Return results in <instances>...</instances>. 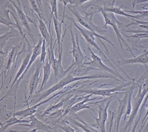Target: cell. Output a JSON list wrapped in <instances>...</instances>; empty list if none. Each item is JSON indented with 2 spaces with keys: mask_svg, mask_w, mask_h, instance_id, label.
Wrapping results in <instances>:
<instances>
[{
  "mask_svg": "<svg viewBox=\"0 0 148 132\" xmlns=\"http://www.w3.org/2000/svg\"><path fill=\"white\" fill-rule=\"evenodd\" d=\"M102 78H110V79H113L115 81H122V80L120 79L119 80L118 77L113 75L112 74L104 73V72H103V74L98 73V74L87 76H75L72 73H71L68 75L63 78V79H61L56 84L53 85L50 88L48 89L40 94H37L35 95H34L27 103V106L29 107L40 102L53 93H54L58 90H60L61 89L63 88L64 87H66L72 82H74L77 81L83 80L102 79Z\"/></svg>",
  "mask_w": 148,
  "mask_h": 132,
  "instance_id": "cell-1",
  "label": "cell"
},
{
  "mask_svg": "<svg viewBox=\"0 0 148 132\" xmlns=\"http://www.w3.org/2000/svg\"><path fill=\"white\" fill-rule=\"evenodd\" d=\"M65 18L68 19L69 21H71V22L72 23L73 25L75 26V28L77 29L80 32V33L82 34L83 36L84 37V39H85L86 41L88 43V44H89V45H91L92 47H95L100 54L103 55L104 57L106 59L107 61H108V62L110 64L112 67H113V69H114L115 70L117 71L115 67L111 63L110 60L107 58V57H106L105 54H106V55H107V56L110 58V59L112 60V61H113V62L114 63H115L116 65L117 66H118L117 64L115 62L114 60L112 59L111 57L110 56V55L106 53L105 50H103V49L100 47L99 46L98 44L97 43L96 41H95V38L94 36H96V37L101 42L102 44H103L104 43L103 42H102V40H104L105 41H106V42H107L109 43H111V41L107 36H102V35L99 34H98V33H93V32H92V31L89 30L87 29L84 28H82V27H80V26L77 23V22H76V20H75L74 18H73V17H72V16H69L67 15H66Z\"/></svg>",
  "mask_w": 148,
  "mask_h": 132,
  "instance_id": "cell-2",
  "label": "cell"
},
{
  "mask_svg": "<svg viewBox=\"0 0 148 132\" xmlns=\"http://www.w3.org/2000/svg\"><path fill=\"white\" fill-rule=\"evenodd\" d=\"M88 49L91 53L92 60L90 62L84 63V66L78 69L77 74L76 76L80 75V74H84L92 70H99L102 72L109 73L113 75L120 78L123 81H126L125 79L119 73L118 71H116L114 69H112L106 66L102 62V59L97 55L92 50L89 44L87 45Z\"/></svg>",
  "mask_w": 148,
  "mask_h": 132,
  "instance_id": "cell-3",
  "label": "cell"
},
{
  "mask_svg": "<svg viewBox=\"0 0 148 132\" xmlns=\"http://www.w3.org/2000/svg\"><path fill=\"white\" fill-rule=\"evenodd\" d=\"M94 8L97 10L98 12L102 13L104 18L105 23L103 27L106 28L107 25H110L112 26L113 29L114 30L116 35L117 36V39L119 43V45L122 50H123V47H125L127 51L130 52L132 54L134 57H136L133 52L131 48L126 43V41L124 40L121 35V31L119 29L123 26V24L120 21L118 20L116 17L115 16L114 13L111 12L106 11L103 8L100 6H94Z\"/></svg>",
  "mask_w": 148,
  "mask_h": 132,
  "instance_id": "cell-4",
  "label": "cell"
},
{
  "mask_svg": "<svg viewBox=\"0 0 148 132\" xmlns=\"http://www.w3.org/2000/svg\"><path fill=\"white\" fill-rule=\"evenodd\" d=\"M67 8L76 17L77 21L85 28L90 30L93 33H97L99 34L103 35L107 30L103 27H99L94 24L92 21V17L94 14L98 11H94L91 13H86L85 12L84 16L81 14L79 12L77 8L75 5L69 4Z\"/></svg>",
  "mask_w": 148,
  "mask_h": 132,
  "instance_id": "cell-5",
  "label": "cell"
},
{
  "mask_svg": "<svg viewBox=\"0 0 148 132\" xmlns=\"http://www.w3.org/2000/svg\"><path fill=\"white\" fill-rule=\"evenodd\" d=\"M132 82H122L121 84L113 88H110L103 89L92 88L90 87H84L74 89L75 93L79 94H92V95L100 96L105 97V96H112L116 94H124V92L119 93V91H125L127 88L125 87H128L131 85Z\"/></svg>",
  "mask_w": 148,
  "mask_h": 132,
  "instance_id": "cell-6",
  "label": "cell"
},
{
  "mask_svg": "<svg viewBox=\"0 0 148 132\" xmlns=\"http://www.w3.org/2000/svg\"><path fill=\"white\" fill-rule=\"evenodd\" d=\"M115 99L113 96L106 98L103 100L95 102H92V104L97 105L98 107V118L96 117L93 114L91 113L93 117L95 118L96 122L95 124H91L92 126L94 127L99 129L101 132H106V122L108 117V109L110 104L112 100Z\"/></svg>",
  "mask_w": 148,
  "mask_h": 132,
  "instance_id": "cell-7",
  "label": "cell"
},
{
  "mask_svg": "<svg viewBox=\"0 0 148 132\" xmlns=\"http://www.w3.org/2000/svg\"><path fill=\"white\" fill-rule=\"evenodd\" d=\"M43 41V38L41 35H39L38 42V43L36 45L34 46L32 56H31L29 63H28V65H27L26 69L25 70V72H24L23 74L21 76V77L19 78L18 80H17L15 84L14 85L13 87L12 88L10 89L9 90H8V92L6 94L1 98V101L4 98H6L8 96H13L14 97V101H15V102H14V108L15 109L16 102V95H17V89H18V88L20 82L21 81V80L24 78V77L25 76L27 71H28L29 69L31 67L33 63H34V62L36 60L37 57L39 56L40 55V54H41Z\"/></svg>",
  "mask_w": 148,
  "mask_h": 132,
  "instance_id": "cell-8",
  "label": "cell"
},
{
  "mask_svg": "<svg viewBox=\"0 0 148 132\" xmlns=\"http://www.w3.org/2000/svg\"><path fill=\"white\" fill-rule=\"evenodd\" d=\"M73 25V24L71 23V26H70V31L71 33V39L73 45L72 50L71 52L72 54L73 60L69 68L71 69L73 66H76L77 67L78 69L84 66V61L85 59V56L84 54H83L79 46L78 34L76 30H75L76 39L74 38L73 31L72 30Z\"/></svg>",
  "mask_w": 148,
  "mask_h": 132,
  "instance_id": "cell-9",
  "label": "cell"
},
{
  "mask_svg": "<svg viewBox=\"0 0 148 132\" xmlns=\"http://www.w3.org/2000/svg\"><path fill=\"white\" fill-rule=\"evenodd\" d=\"M138 88H139V90H138V93L136 96L133 98L134 102L132 103V109L130 116L129 120L122 129V131L123 132L130 131L133 123V121L135 120L137 115L138 112L139 110L145 96L146 95V94L148 92V88H143L142 84H140Z\"/></svg>",
  "mask_w": 148,
  "mask_h": 132,
  "instance_id": "cell-10",
  "label": "cell"
},
{
  "mask_svg": "<svg viewBox=\"0 0 148 132\" xmlns=\"http://www.w3.org/2000/svg\"><path fill=\"white\" fill-rule=\"evenodd\" d=\"M130 92V87L127 88L125 92H124L125 95L122 99L117 98L119 102V106L118 107L116 112L114 115L115 119V131L118 132L119 124L121 118L123 115H124L126 112L127 109V103H128V98Z\"/></svg>",
  "mask_w": 148,
  "mask_h": 132,
  "instance_id": "cell-11",
  "label": "cell"
},
{
  "mask_svg": "<svg viewBox=\"0 0 148 132\" xmlns=\"http://www.w3.org/2000/svg\"><path fill=\"white\" fill-rule=\"evenodd\" d=\"M116 62L119 67L127 76V77L130 80H131L128 74L119 66H121L127 65V64L137 63V64H143L145 66V68L147 67H148V50L145 49L143 50L141 54L139 55L138 56L134 57V58L127 59V60L123 58V59H121V60H117Z\"/></svg>",
  "mask_w": 148,
  "mask_h": 132,
  "instance_id": "cell-12",
  "label": "cell"
},
{
  "mask_svg": "<svg viewBox=\"0 0 148 132\" xmlns=\"http://www.w3.org/2000/svg\"><path fill=\"white\" fill-rule=\"evenodd\" d=\"M43 65L44 64L43 63L39 62V63L37 64L35 71L31 77L29 85V96L25 102L27 104L28 103L29 100H31V98L33 97L38 88L42 73L41 68L43 67Z\"/></svg>",
  "mask_w": 148,
  "mask_h": 132,
  "instance_id": "cell-13",
  "label": "cell"
},
{
  "mask_svg": "<svg viewBox=\"0 0 148 132\" xmlns=\"http://www.w3.org/2000/svg\"><path fill=\"white\" fill-rule=\"evenodd\" d=\"M22 43V41H21V42L13 47L7 55L4 66H3V69H1L3 70L5 77L7 75H8L11 66L18 59V57L21 53L22 51H20V50L21 48Z\"/></svg>",
  "mask_w": 148,
  "mask_h": 132,
  "instance_id": "cell-14",
  "label": "cell"
},
{
  "mask_svg": "<svg viewBox=\"0 0 148 132\" xmlns=\"http://www.w3.org/2000/svg\"><path fill=\"white\" fill-rule=\"evenodd\" d=\"M29 119L30 120V124L26 123H20L18 124V126L27 127V130L30 129L31 131L32 132H35L38 130H42L47 132L54 131V129H53L50 126L38 120L34 115L33 114L29 116Z\"/></svg>",
  "mask_w": 148,
  "mask_h": 132,
  "instance_id": "cell-15",
  "label": "cell"
},
{
  "mask_svg": "<svg viewBox=\"0 0 148 132\" xmlns=\"http://www.w3.org/2000/svg\"><path fill=\"white\" fill-rule=\"evenodd\" d=\"M8 1L10 2L16 9L17 13H18L19 18L20 21L21 22L22 26L25 27V28L26 29L27 32H28L29 36L32 39L34 44V45H35V42L34 39L33 35L32 30L31 29L30 24L28 23V20H27V14L26 15L24 13V10L22 9L20 0H15V1L17 2V3H18L17 4H16L12 0H8Z\"/></svg>",
  "mask_w": 148,
  "mask_h": 132,
  "instance_id": "cell-16",
  "label": "cell"
},
{
  "mask_svg": "<svg viewBox=\"0 0 148 132\" xmlns=\"http://www.w3.org/2000/svg\"><path fill=\"white\" fill-rule=\"evenodd\" d=\"M61 92V91L59 93H57V94H55L53 95V96H51L50 98L47 99V100L43 101L40 102H38V103L34 104V105H32V106H31V107H29V106L27 108L22 109V110L16 111L15 112L14 111V112L13 113V115H14L17 116V117H21V118L28 117V116L29 117L31 116L34 114V113H36L37 108L38 107L41 106V105H43V104L50 101L52 99H53L54 97H56V96L58 95L59 94H60Z\"/></svg>",
  "mask_w": 148,
  "mask_h": 132,
  "instance_id": "cell-17",
  "label": "cell"
},
{
  "mask_svg": "<svg viewBox=\"0 0 148 132\" xmlns=\"http://www.w3.org/2000/svg\"><path fill=\"white\" fill-rule=\"evenodd\" d=\"M122 34L124 35L127 38V41L131 43V49L132 51H137L139 48H144L142 44L144 42L141 41L142 38H148V34L146 33H136L132 35L128 36L121 31Z\"/></svg>",
  "mask_w": 148,
  "mask_h": 132,
  "instance_id": "cell-18",
  "label": "cell"
},
{
  "mask_svg": "<svg viewBox=\"0 0 148 132\" xmlns=\"http://www.w3.org/2000/svg\"><path fill=\"white\" fill-rule=\"evenodd\" d=\"M92 96V94H88L87 95V97L85 98L84 100L77 102L76 104H74L70 110V112H69V114L70 115H76V114L80 110H83L84 109H88L91 111H93L94 112V109H92L91 108L90 106H88L89 104L90 103H86L87 102L90 101H95V100L97 99H101V97L99 98V97H95V98H92L90 99V97Z\"/></svg>",
  "mask_w": 148,
  "mask_h": 132,
  "instance_id": "cell-19",
  "label": "cell"
},
{
  "mask_svg": "<svg viewBox=\"0 0 148 132\" xmlns=\"http://www.w3.org/2000/svg\"><path fill=\"white\" fill-rule=\"evenodd\" d=\"M10 10L6 3L0 8V23L10 28L14 27L18 29L17 24L14 23L10 18Z\"/></svg>",
  "mask_w": 148,
  "mask_h": 132,
  "instance_id": "cell-20",
  "label": "cell"
},
{
  "mask_svg": "<svg viewBox=\"0 0 148 132\" xmlns=\"http://www.w3.org/2000/svg\"><path fill=\"white\" fill-rule=\"evenodd\" d=\"M17 116L13 115L8 120L5 121L4 122H1V128L0 132H2L5 131L7 129L10 127L14 125H18L20 123H29L30 122V120H22L18 119Z\"/></svg>",
  "mask_w": 148,
  "mask_h": 132,
  "instance_id": "cell-21",
  "label": "cell"
},
{
  "mask_svg": "<svg viewBox=\"0 0 148 132\" xmlns=\"http://www.w3.org/2000/svg\"><path fill=\"white\" fill-rule=\"evenodd\" d=\"M30 47H31V46L30 45L29 51H28V53L27 54L25 57L23 59L22 63H21V65L18 71L17 72V74H16L15 78H14V80L13 81L12 83V85L10 87V89L12 88L13 87L14 85L15 84L16 82L18 80L19 78L23 74V73L25 72V70L26 69L27 65H28L29 61H30L31 56H32L33 51V50L32 51L31 50Z\"/></svg>",
  "mask_w": 148,
  "mask_h": 132,
  "instance_id": "cell-22",
  "label": "cell"
},
{
  "mask_svg": "<svg viewBox=\"0 0 148 132\" xmlns=\"http://www.w3.org/2000/svg\"><path fill=\"white\" fill-rule=\"evenodd\" d=\"M53 25H54V30L56 33L57 40H56L58 43V47L59 53H60L61 50V42L62 39V25L63 24L62 21H60L58 20V18H56L54 15L53 16Z\"/></svg>",
  "mask_w": 148,
  "mask_h": 132,
  "instance_id": "cell-23",
  "label": "cell"
},
{
  "mask_svg": "<svg viewBox=\"0 0 148 132\" xmlns=\"http://www.w3.org/2000/svg\"><path fill=\"white\" fill-rule=\"evenodd\" d=\"M132 83L130 87V92L129 94V98H128V103H127V109H126V112L124 114V120L125 122V120L126 119V116H127L130 115L131 113L132 109V95H133V91L135 89L137 88L138 87L139 84L135 80V79H131Z\"/></svg>",
  "mask_w": 148,
  "mask_h": 132,
  "instance_id": "cell-24",
  "label": "cell"
},
{
  "mask_svg": "<svg viewBox=\"0 0 148 132\" xmlns=\"http://www.w3.org/2000/svg\"><path fill=\"white\" fill-rule=\"evenodd\" d=\"M122 6L120 7H114V6H104L103 8L106 11H109V12H111L114 14H117L120 15L124 16L128 18H135V19H138V20H141V17L139 15L137 14L136 15H132L130 14H127L126 12L125 11V10H122L121 8Z\"/></svg>",
  "mask_w": 148,
  "mask_h": 132,
  "instance_id": "cell-25",
  "label": "cell"
},
{
  "mask_svg": "<svg viewBox=\"0 0 148 132\" xmlns=\"http://www.w3.org/2000/svg\"><path fill=\"white\" fill-rule=\"evenodd\" d=\"M51 64V63L47 60L45 63L43 65V77L42 80V83H41V87L39 90L38 93H39L43 91V89L45 87V86L48 82V79L50 77V75L51 72L52 68Z\"/></svg>",
  "mask_w": 148,
  "mask_h": 132,
  "instance_id": "cell-26",
  "label": "cell"
},
{
  "mask_svg": "<svg viewBox=\"0 0 148 132\" xmlns=\"http://www.w3.org/2000/svg\"><path fill=\"white\" fill-rule=\"evenodd\" d=\"M6 3L8 7L10 10V14L14 18L15 20V21L16 22L17 26H18V30L19 31L20 34L21 35L22 37H24L25 36V35L23 33V30H22V26L21 24V22L20 21L19 18L18 16V13H17V10L16 9L14 8V6H13L12 4L9 1H8Z\"/></svg>",
  "mask_w": 148,
  "mask_h": 132,
  "instance_id": "cell-27",
  "label": "cell"
},
{
  "mask_svg": "<svg viewBox=\"0 0 148 132\" xmlns=\"http://www.w3.org/2000/svg\"><path fill=\"white\" fill-rule=\"evenodd\" d=\"M34 15H36L38 20V27L40 31V34L43 37V39L46 40V42L48 40L51 39V34H50V32L48 31L47 28L46 24L45 23V21L40 18L39 16L36 14V13L33 12Z\"/></svg>",
  "mask_w": 148,
  "mask_h": 132,
  "instance_id": "cell-28",
  "label": "cell"
},
{
  "mask_svg": "<svg viewBox=\"0 0 148 132\" xmlns=\"http://www.w3.org/2000/svg\"><path fill=\"white\" fill-rule=\"evenodd\" d=\"M19 33V30H16L13 27L11 28V31L6 32L3 35L1 36V51L3 50L5 46L7 43V42L10 39V38L12 36H15L18 34V33Z\"/></svg>",
  "mask_w": 148,
  "mask_h": 132,
  "instance_id": "cell-29",
  "label": "cell"
},
{
  "mask_svg": "<svg viewBox=\"0 0 148 132\" xmlns=\"http://www.w3.org/2000/svg\"><path fill=\"white\" fill-rule=\"evenodd\" d=\"M77 118V119L80 122L74 120L73 119L70 120V121L73 124L76 125V126L81 128L82 129H84V131H86V132H98V131H99L97 129L92 126L91 124H89L86 123V122L84 121L83 120H81L80 118Z\"/></svg>",
  "mask_w": 148,
  "mask_h": 132,
  "instance_id": "cell-30",
  "label": "cell"
},
{
  "mask_svg": "<svg viewBox=\"0 0 148 132\" xmlns=\"http://www.w3.org/2000/svg\"><path fill=\"white\" fill-rule=\"evenodd\" d=\"M51 5V13H50V18H49L48 22H49V31L50 34L52 33L51 31V23L52 19L53 16L54 15L56 18H58V4H57V0H48Z\"/></svg>",
  "mask_w": 148,
  "mask_h": 132,
  "instance_id": "cell-31",
  "label": "cell"
},
{
  "mask_svg": "<svg viewBox=\"0 0 148 132\" xmlns=\"http://www.w3.org/2000/svg\"><path fill=\"white\" fill-rule=\"evenodd\" d=\"M72 96L73 95H70L67 96L66 98H65L64 100H61L60 102L58 103V104H55V105H53V106H51V107L47 108L44 111L43 115L48 114L51 113H53V112L55 111V110H57V109H59L62 107H63L64 104L65 102L66 101H67V100L70 99Z\"/></svg>",
  "mask_w": 148,
  "mask_h": 132,
  "instance_id": "cell-32",
  "label": "cell"
},
{
  "mask_svg": "<svg viewBox=\"0 0 148 132\" xmlns=\"http://www.w3.org/2000/svg\"><path fill=\"white\" fill-rule=\"evenodd\" d=\"M148 100V94H146V96H145V98H144L142 105H141L140 109H139V114H138V117L135 121V124H134V126H133V129H132V132H135L136 131V128L138 124V122H139V121H140V118H141V116H142V115H143V113L144 111L146 108V104L147 103Z\"/></svg>",
  "mask_w": 148,
  "mask_h": 132,
  "instance_id": "cell-33",
  "label": "cell"
},
{
  "mask_svg": "<svg viewBox=\"0 0 148 132\" xmlns=\"http://www.w3.org/2000/svg\"><path fill=\"white\" fill-rule=\"evenodd\" d=\"M29 1L30 2L31 9H32V12L36 13L39 16L40 18L43 19L44 21H45L47 23V21L46 20L44 14L40 11L35 0H29Z\"/></svg>",
  "mask_w": 148,
  "mask_h": 132,
  "instance_id": "cell-34",
  "label": "cell"
},
{
  "mask_svg": "<svg viewBox=\"0 0 148 132\" xmlns=\"http://www.w3.org/2000/svg\"><path fill=\"white\" fill-rule=\"evenodd\" d=\"M135 80L140 85L142 84L143 88H148V67H146V70L143 74L138 79H135Z\"/></svg>",
  "mask_w": 148,
  "mask_h": 132,
  "instance_id": "cell-35",
  "label": "cell"
},
{
  "mask_svg": "<svg viewBox=\"0 0 148 132\" xmlns=\"http://www.w3.org/2000/svg\"><path fill=\"white\" fill-rule=\"evenodd\" d=\"M138 29L130 30H121V31H125L130 33H146L148 34V26L145 25H138Z\"/></svg>",
  "mask_w": 148,
  "mask_h": 132,
  "instance_id": "cell-36",
  "label": "cell"
},
{
  "mask_svg": "<svg viewBox=\"0 0 148 132\" xmlns=\"http://www.w3.org/2000/svg\"><path fill=\"white\" fill-rule=\"evenodd\" d=\"M148 132V106L145 116L142 120L141 128L139 132Z\"/></svg>",
  "mask_w": 148,
  "mask_h": 132,
  "instance_id": "cell-37",
  "label": "cell"
},
{
  "mask_svg": "<svg viewBox=\"0 0 148 132\" xmlns=\"http://www.w3.org/2000/svg\"><path fill=\"white\" fill-rule=\"evenodd\" d=\"M132 21V22L125 25L126 28H129L132 25H145L148 26V21H143V20H138L135 18H129Z\"/></svg>",
  "mask_w": 148,
  "mask_h": 132,
  "instance_id": "cell-38",
  "label": "cell"
},
{
  "mask_svg": "<svg viewBox=\"0 0 148 132\" xmlns=\"http://www.w3.org/2000/svg\"><path fill=\"white\" fill-rule=\"evenodd\" d=\"M46 41L45 40L43 39V43H42V49H41V54H40V62L43 64L45 63L46 58L47 56L46 47Z\"/></svg>",
  "mask_w": 148,
  "mask_h": 132,
  "instance_id": "cell-39",
  "label": "cell"
},
{
  "mask_svg": "<svg viewBox=\"0 0 148 132\" xmlns=\"http://www.w3.org/2000/svg\"><path fill=\"white\" fill-rule=\"evenodd\" d=\"M145 9L146 10H143V11H136V10L132 9H131V10H124L126 13H131L139 15L141 18H146V17H148V9Z\"/></svg>",
  "mask_w": 148,
  "mask_h": 132,
  "instance_id": "cell-40",
  "label": "cell"
},
{
  "mask_svg": "<svg viewBox=\"0 0 148 132\" xmlns=\"http://www.w3.org/2000/svg\"><path fill=\"white\" fill-rule=\"evenodd\" d=\"M140 4L143 7L141 8H144L148 6V0H135L132 2V5L133 8L138 4Z\"/></svg>",
  "mask_w": 148,
  "mask_h": 132,
  "instance_id": "cell-41",
  "label": "cell"
},
{
  "mask_svg": "<svg viewBox=\"0 0 148 132\" xmlns=\"http://www.w3.org/2000/svg\"><path fill=\"white\" fill-rule=\"evenodd\" d=\"M63 2V4L64 5V11L63 13V16H62L61 21L63 22V24H64L65 26H66V24L65 23V10L66 7L67 6L68 3L71 4V0H61Z\"/></svg>",
  "mask_w": 148,
  "mask_h": 132,
  "instance_id": "cell-42",
  "label": "cell"
},
{
  "mask_svg": "<svg viewBox=\"0 0 148 132\" xmlns=\"http://www.w3.org/2000/svg\"><path fill=\"white\" fill-rule=\"evenodd\" d=\"M89 1L90 0H71V4L75 5L77 8L78 6Z\"/></svg>",
  "mask_w": 148,
  "mask_h": 132,
  "instance_id": "cell-43",
  "label": "cell"
},
{
  "mask_svg": "<svg viewBox=\"0 0 148 132\" xmlns=\"http://www.w3.org/2000/svg\"><path fill=\"white\" fill-rule=\"evenodd\" d=\"M35 1L38 4L40 11L44 14V6H43V3H42V0H35Z\"/></svg>",
  "mask_w": 148,
  "mask_h": 132,
  "instance_id": "cell-44",
  "label": "cell"
}]
</instances>
